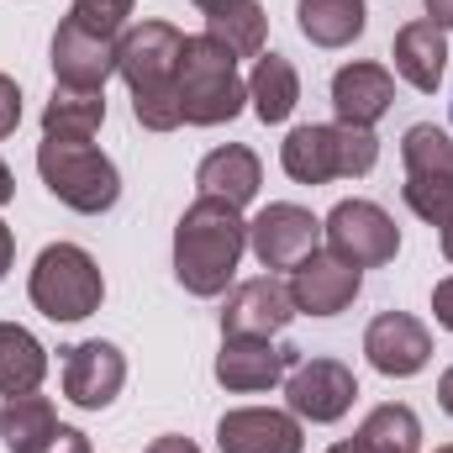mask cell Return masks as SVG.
<instances>
[{"label":"cell","instance_id":"cell-34","mask_svg":"<svg viewBox=\"0 0 453 453\" xmlns=\"http://www.w3.org/2000/svg\"><path fill=\"white\" fill-rule=\"evenodd\" d=\"M148 453H201V449H196L190 438H174V433H169V438H153V443H148Z\"/></svg>","mask_w":453,"mask_h":453},{"label":"cell","instance_id":"cell-17","mask_svg":"<svg viewBox=\"0 0 453 453\" xmlns=\"http://www.w3.org/2000/svg\"><path fill=\"white\" fill-rule=\"evenodd\" d=\"M390 101H395V80L380 64H342L333 74V111H338L342 127L374 132V121L390 111Z\"/></svg>","mask_w":453,"mask_h":453},{"label":"cell","instance_id":"cell-33","mask_svg":"<svg viewBox=\"0 0 453 453\" xmlns=\"http://www.w3.org/2000/svg\"><path fill=\"white\" fill-rule=\"evenodd\" d=\"M422 5H427V21H433V27L453 32V0H422Z\"/></svg>","mask_w":453,"mask_h":453},{"label":"cell","instance_id":"cell-24","mask_svg":"<svg viewBox=\"0 0 453 453\" xmlns=\"http://www.w3.org/2000/svg\"><path fill=\"white\" fill-rule=\"evenodd\" d=\"M364 21H369L364 0H296V27L317 48H348L364 32Z\"/></svg>","mask_w":453,"mask_h":453},{"label":"cell","instance_id":"cell-29","mask_svg":"<svg viewBox=\"0 0 453 453\" xmlns=\"http://www.w3.org/2000/svg\"><path fill=\"white\" fill-rule=\"evenodd\" d=\"M406 206L433 226H449L453 222V180H406L401 185Z\"/></svg>","mask_w":453,"mask_h":453},{"label":"cell","instance_id":"cell-11","mask_svg":"<svg viewBox=\"0 0 453 453\" xmlns=\"http://www.w3.org/2000/svg\"><path fill=\"white\" fill-rule=\"evenodd\" d=\"M127 385V358L116 342H74L64 353V395L80 406V411H106Z\"/></svg>","mask_w":453,"mask_h":453},{"label":"cell","instance_id":"cell-9","mask_svg":"<svg viewBox=\"0 0 453 453\" xmlns=\"http://www.w3.org/2000/svg\"><path fill=\"white\" fill-rule=\"evenodd\" d=\"M353 395H358V380L338 358H301L285 380V401L301 422H338L348 417Z\"/></svg>","mask_w":453,"mask_h":453},{"label":"cell","instance_id":"cell-32","mask_svg":"<svg viewBox=\"0 0 453 453\" xmlns=\"http://www.w3.org/2000/svg\"><path fill=\"white\" fill-rule=\"evenodd\" d=\"M433 311H438V327L453 333V280H443V285L433 290Z\"/></svg>","mask_w":453,"mask_h":453},{"label":"cell","instance_id":"cell-8","mask_svg":"<svg viewBox=\"0 0 453 453\" xmlns=\"http://www.w3.org/2000/svg\"><path fill=\"white\" fill-rule=\"evenodd\" d=\"M317 242H322V222L290 201H274L248 222V248L264 269H296L301 258L317 253Z\"/></svg>","mask_w":453,"mask_h":453},{"label":"cell","instance_id":"cell-30","mask_svg":"<svg viewBox=\"0 0 453 453\" xmlns=\"http://www.w3.org/2000/svg\"><path fill=\"white\" fill-rule=\"evenodd\" d=\"M16 127H21V90H16L11 74H0V142H5Z\"/></svg>","mask_w":453,"mask_h":453},{"label":"cell","instance_id":"cell-28","mask_svg":"<svg viewBox=\"0 0 453 453\" xmlns=\"http://www.w3.org/2000/svg\"><path fill=\"white\" fill-rule=\"evenodd\" d=\"M132 5L137 0H74L69 21L85 27V32H96V37H106V42H116L121 27H127V16H132Z\"/></svg>","mask_w":453,"mask_h":453},{"label":"cell","instance_id":"cell-3","mask_svg":"<svg viewBox=\"0 0 453 453\" xmlns=\"http://www.w3.org/2000/svg\"><path fill=\"white\" fill-rule=\"evenodd\" d=\"M280 164L296 185H327V180H358L380 164V137L369 127H296L285 142H280Z\"/></svg>","mask_w":453,"mask_h":453},{"label":"cell","instance_id":"cell-36","mask_svg":"<svg viewBox=\"0 0 453 453\" xmlns=\"http://www.w3.org/2000/svg\"><path fill=\"white\" fill-rule=\"evenodd\" d=\"M438 401H443V411L453 417V369H443V380H438Z\"/></svg>","mask_w":453,"mask_h":453},{"label":"cell","instance_id":"cell-37","mask_svg":"<svg viewBox=\"0 0 453 453\" xmlns=\"http://www.w3.org/2000/svg\"><path fill=\"white\" fill-rule=\"evenodd\" d=\"M11 196H16V180H11V169H5V164H0V206H5V201H11Z\"/></svg>","mask_w":453,"mask_h":453},{"label":"cell","instance_id":"cell-6","mask_svg":"<svg viewBox=\"0 0 453 453\" xmlns=\"http://www.w3.org/2000/svg\"><path fill=\"white\" fill-rule=\"evenodd\" d=\"M37 174H42V185H48L64 206H74V211H85V217L111 211L116 196H121L116 164L101 148H90V142L42 137V148H37Z\"/></svg>","mask_w":453,"mask_h":453},{"label":"cell","instance_id":"cell-20","mask_svg":"<svg viewBox=\"0 0 453 453\" xmlns=\"http://www.w3.org/2000/svg\"><path fill=\"white\" fill-rule=\"evenodd\" d=\"M206 11V37H217L232 58H258L264 53V32L269 16L258 0H201Z\"/></svg>","mask_w":453,"mask_h":453},{"label":"cell","instance_id":"cell-39","mask_svg":"<svg viewBox=\"0 0 453 453\" xmlns=\"http://www.w3.org/2000/svg\"><path fill=\"white\" fill-rule=\"evenodd\" d=\"M327 453H358V449H353V443H338V449H327Z\"/></svg>","mask_w":453,"mask_h":453},{"label":"cell","instance_id":"cell-38","mask_svg":"<svg viewBox=\"0 0 453 453\" xmlns=\"http://www.w3.org/2000/svg\"><path fill=\"white\" fill-rule=\"evenodd\" d=\"M438 242H443V258L453 264V222H449V226H438Z\"/></svg>","mask_w":453,"mask_h":453},{"label":"cell","instance_id":"cell-22","mask_svg":"<svg viewBox=\"0 0 453 453\" xmlns=\"http://www.w3.org/2000/svg\"><path fill=\"white\" fill-rule=\"evenodd\" d=\"M106 121V90H69L58 85L53 101L42 106V137H64V142H90Z\"/></svg>","mask_w":453,"mask_h":453},{"label":"cell","instance_id":"cell-19","mask_svg":"<svg viewBox=\"0 0 453 453\" xmlns=\"http://www.w3.org/2000/svg\"><path fill=\"white\" fill-rule=\"evenodd\" d=\"M390 58H395V74H401L406 85L438 90V80H443V69H449V37H443V27H433V21H406V27L395 32Z\"/></svg>","mask_w":453,"mask_h":453},{"label":"cell","instance_id":"cell-15","mask_svg":"<svg viewBox=\"0 0 453 453\" xmlns=\"http://www.w3.org/2000/svg\"><path fill=\"white\" fill-rule=\"evenodd\" d=\"M53 74L69 90H106V80L116 74V42L64 21L53 32Z\"/></svg>","mask_w":453,"mask_h":453},{"label":"cell","instance_id":"cell-4","mask_svg":"<svg viewBox=\"0 0 453 453\" xmlns=\"http://www.w3.org/2000/svg\"><path fill=\"white\" fill-rule=\"evenodd\" d=\"M180 111L190 127H222L242 111L248 101V85L237 74V58L226 53L217 37H185V53H180Z\"/></svg>","mask_w":453,"mask_h":453},{"label":"cell","instance_id":"cell-23","mask_svg":"<svg viewBox=\"0 0 453 453\" xmlns=\"http://www.w3.org/2000/svg\"><path fill=\"white\" fill-rule=\"evenodd\" d=\"M58 433V417H53V401L27 390V395H5L0 406V438L11 453H42Z\"/></svg>","mask_w":453,"mask_h":453},{"label":"cell","instance_id":"cell-10","mask_svg":"<svg viewBox=\"0 0 453 453\" xmlns=\"http://www.w3.org/2000/svg\"><path fill=\"white\" fill-rule=\"evenodd\" d=\"M290 322H296V301H290V285L274 274L237 285L222 306V338H274Z\"/></svg>","mask_w":453,"mask_h":453},{"label":"cell","instance_id":"cell-7","mask_svg":"<svg viewBox=\"0 0 453 453\" xmlns=\"http://www.w3.org/2000/svg\"><path fill=\"white\" fill-rule=\"evenodd\" d=\"M322 237H327V253L348 258L353 269H380L401 248V226L374 201H338L333 217L322 222Z\"/></svg>","mask_w":453,"mask_h":453},{"label":"cell","instance_id":"cell-26","mask_svg":"<svg viewBox=\"0 0 453 453\" xmlns=\"http://www.w3.org/2000/svg\"><path fill=\"white\" fill-rule=\"evenodd\" d=\"M353 449L358 453H417L422 449V422L411 406H374L364 417V427L353 433Z\"/></svg>","mask_w":453,"mask_h":453},{"label":"cell","instance_id":"cell-40","mask_svg":"<svg viewBox=\"0 0 453 453\" xmlns=\"http://www.w3.org/2000/svg\"><path fill=\"white\" fill-rule=\"evenodd\" d=\"M438 453H453V443H449V449H438Z\"/></svg>","mask_w":453,"mask_h":453},{"label":"cell","instance_id":"cell-18","mask_svg":"<svg viewBox=\"0 0 453 453\" xmlns=\"http://www.w3.org/2000/svg\"><path fill=\"white\" fill-rule=\"evenodd\" d=\"M196 185H201V196L226 201V206H237V211H242V206L258 196V185H264L258 153H248L242 142H226V148H217V153H206V158H201Z\"/></svg>","mask_w":453,"mask_h":453},{"label":"cell","instance_id":"cell-25","mask_svg":"<svg viewBox=\"0 0 453 453\" xmlns=\"http://www.w3.org/2000/svg\"><path fill=\"white\" fill-rule=\"evenodd\" d=\"M48 374V348L16 322H0V395H27Z\"/></svg>","mask_w":453,"mask_h":453},{"label":"cell","instance_id":"cell-2","mask_svg":"<svg viewBox=\"0 0 453 453\" xmlns=\"http://www.w3.org/2000/svg\"><path fill=\"white\" fill-rule=\"evenodd\" d=\"M248 248V222L237 206L201 196L174 226V280L190 296H222Z\"/></svg>","mask_w":453,"mask_h":453},{"label":"cell","instance_id":"cell-16","mask_svg":"<svg viewBox=\"0 0 453 453\" xmlns=\"http://www.w3.org/2000/svg\"><path fill=\"white\" fill-rule=\"evenodd\" d=\"M290 364H301L296 348H274L269 338H226L222 353H217V380H222L226 390L253 395V390L280 385Z\"/></svg>","mask_w":453,"mask_h":453},{"label":"cell","instance_id":"cell-12","mask_svg":"<svg viewBox=\"0 0 453 453\" xmlns=\"http://www.w3.org/2000/svg\"><path fill=\"white\" fill-rule=\"evenodd\" d=\"M358 285H364V269H353L348 258L322 253V248L290 269V301L306 317H338L342 306H353Z\"/></svg>","mask_w":453,"mask_h":453},{"label":"cell","instance_id":"cell-31","mask_svg":"<svg viewBox=\"0 0 453 453\" xmlns=\"http://www.w3.org/2000/svg\"><path fill=\"white\" fill-rule=\"evenodd\" d=\"M42 453H90V438H85V433H74V427H58V433H53V443H48Z\"/></svg>","mask_w":453,"mask_h":453},{"label":"cell","instance_id":"cell-14","mask_svg":"<svg viewBox=\"0 0 453 453\" xmlns=\"http://www.w3.org/2000/svg\"><path fill=\"white\" fill-rule=\"evenodd\" d=\"M301 417L274 406H237L217 422L222 453H301Z\"/></svg>","mask_w":453,"mask_h":453},{"label":"cell","instance_id":"cell-13","mask_svg":"<svg viewBox=\"0 0 453 453\" xmlns=\"http://www.w3.org/2000/svg\"><path fill=\"white\" fill-rule=\"evenodd\" d=\"M364 353H369V364H374L385 380H411V374L427 369L433 338H427V327H422L417 317H406V311H380V317L369 322V333H364Z\"/></svg>","mask_w":453,"mask_h":453},{"label":"cell","instance_id":"cell-1","mask_svg":"<svg viewBox=\"0 0 453 453\" xmlns=\"http://www.w3.org/2000/svg\"><path fill=\"white\" fill-rule=\"evenodd\" d=\"M180 53H185V32L169 21H142L127 27L116 37V74L132 90V116L148 132H174L185 111H180Z\"/></svg>","mask_w":453,"mask_h":453},{"label":"cell","instance_id":"cell-27","mask_svg":"<svg viewBox=\"0 0 453 453\" xmlns=\"http://www.w3.org/2000/svg\"><path fill=\"white\" fill-rule=\"evenodd\" d=\"M401 158H406V180H453V142L433 121H417L406 132Z\"/></svg>","mask_w":453,"mask_h":453},{"label":"cell","instance_id":"cell-21","mask_svg":"<svg viewBox=\"0 0 453 453\" xmlns=\"http://www.w3.org/2000/svg\"><path fill=\"white\" fill-rule=\"evenodd\" d=\"M248 101H253V111H258L264 127L285 121V116L296 111V101H301V74H296V64H290L285 53H258V64H253V74H248Z\"/></svg>","mask_w":453,"mask_h":453},{"label":"cell","instance_id":"cell-5","mask_svg":"<svg viewBox=\"0 0 453 453\" xmlns=\"http://www.w3.org/2000/svg\"><path fill=\"white\" fill-rule=\"evenodd\" d=\"M32 306L48 317V322H85L101 311L106 301V280L96 269V258L74 242H53L37 253L32 264V285H27Z\"/></svg>","mask_w":453,"mask_h":453},{"label":"cell","instance_id":"cell-35","mask_svg":"<svg viewBox=\"0 0 453 453\" xmlns=\"http://www.w3.org/2000/svg\"><path fill=\"white\" fill-rule=\"evenodd\" d=\"M11 258H16V237H11V226L0 222V280H5V269H11Z\"/></svg>","mask_w":453,"mask_h":453}]
</instances>
